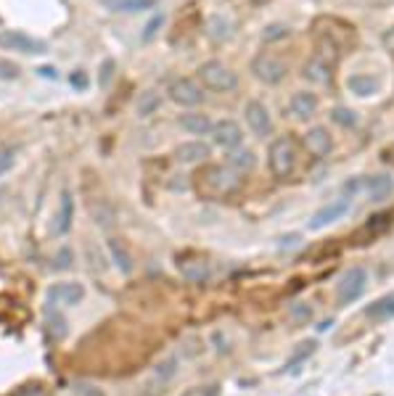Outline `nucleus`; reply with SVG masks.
<instances>
[{"label":"nucleus","instance_id":"obj_1","mask_svg":"<svg viewBox=\"0 0 394 396\" xmlns=\"http://www.w3.org/2000/svg\"><path fill=\"white\" fill-rule=\"evenodd\" d=\"M238 185H241V177L230 172L227 167H217V164L198 169L196 175V191L207 198H227L230 193H236Z\"/></svg>","mask_w":394,"mask_h":396},{"label":"nucleus","instance_id":"obj_2","mask_svg":"<svg viewBox=\"0 0 394 396\" xmlns=\"http://www.w3.org/2000/svg\"><path fill=\"white\" fill-rule=\"evenodd\" d=\"M297 143H294V138H288V135H283V138H278V140H273L270 143V148H268V164H270V172H273L275 177H288L294 169H297Z\"/></svg>","mask_w":394,"mask_h":396},{"label":"nucleus","instance_id":"obj_3","mask_svg":"<svg viewBox=\"0 0 394 396\" xmlns=\"http://www.w3.org/2000/svg\"><path fill=\"white\" fill-rule=\"evenodd\" d=\"M198 79L209 90H217V93L236 90V85H238L236 72H230L223 61H204V64L198 66Z\"/></svg>","mask_w":394,"mask_h":396},{"label":"nucleus","instance_id":"obj_4","mask_svg":"<svg viewBox=\"0 0 394 396\" xmlns=\"http://www.w3.org/2000/svg\"><path fill=\"white\" fill-rule=\"evenodd\" d=\"M365 288H368V272L363 267H349L336 283V299L339 304H352L365 294Z\"/></svg>","mask_w":394,"mask_h":396},{"label":"nucleus","instance_id":"obj_5","mask_svg":"<svg viewBox=\"0 0 394 396\" xmlns=\"http://www.w3.org/2000/svg\"><path fill=\"white\" fill-rule=\"evenodd\" d=\"M169 98L178 103V106L194 109V106H201V103H204V90H201V85H198L196 79L178 77V79L169 85Z\"/></svg>","mask_w":394,"mask_h":396},{"label":"nucleus","instance_id":"obj_6","mask_svg":"<svg viewBox=\"0 0 394 396\" xmlns=\"http://www.w3.org/2000/svg\"><path fill=\"white\" fill-rule=\"evenodd\" d=\"M252 72H254V77L262 79L265 85H278V82L286 77V64L278 59V56L259 53L257 59L252 61Z\"/></svg>","mask_w":394,"mask_h":396},{"label":"nucleus","instance_id":"obj_7","mask_svg":"<svg viewBox=\"0 0 394 396\" xmlns=\"http://www.w3.org/2000/svg\"><path fill=\"white\" fill-rule=\"evenodd\" d=\"M46 299L50 307H75L85 299V288H82V283H75V280L72 283H56L48 288Z\"/></svg>","mask_w":394,"mask_h":396},{"label":"nucleus","instance_id":"obj_8","mask_svg":"<svg viewBox=\"0 0 394 396\" xmlns=\"http://www.w3.org/2000/svg\"><path fill=\"white\" fill-rule=\"evenodd\" d=\"M243 119H246V124L252 127V132L259 135V138H265V135H270V132H273V119H270V111H268V106H265L262 101L246 103V109H243Z\"/></svg>","mask_w":394,"mask_h":396},{"label":"nucleus","instance_id":"obj_9","mask_svg":"<svg viewBox=\"0 0 394 396\" xmlns=\"http://www.w3.org/2000/svg\"><path fill=\"white\" fill-rule=\"evenodd\" d=\"M0 48H8V50H19V53H46V43L43 40H35L24 32H3L0 35Z\"/></svg>","mask_w":394,"mask_h":396},{"label":"nucleus","instance_id":"obj_10","mask_svg":"<svg viewBox=\"0 0 394 396\" xmlns=\"http://www.w3.org/2000/svg\"><path fill=\"white\" fill-rule=\"evenodd\" d=\"M331 148H334V138H331V132L326 127H312V130L304 132V151L310 156L323 159V156L331 153Z\"/></svg>","mask_w":394,"mask_h":396},{"label":"nucleus","instance_id":"obj_11","mask_svg":"<svg viewBox=\"0 0 394 396\" xmlns=\"http://www.w3.org/2000/svg\"><path fill=\"white\" fill-rule=\"evenodd\" d=\"M349 211V198H336L331 204H326L323 209H318L310 220V230H323L326 225H334L336 220H341Z\"/></svg>","mask_w":394,"mask_h":396},{"label":"nucleus","instance_id":"obj_12","mask_svg":"<svg viewBox=\"0 0 394 396\" xmlns=\"http://www.w3.org/2000/svg\"><path fill=\"white\" fill-rule=\"evenodd\" d=\"M72 220H75V198H72V193L64 191L61 193V201H59V211H56V217H53V225H50V230L53 235H66L72 230Z\"/></svg>","mask_w":394,"mask_h":396},{"label":"nucleus","instance_id":"obj_13","mask_svg":"<svg viewBox=\"0 0 394 396\" xmlns=\"http://www.w3.org/2000/svg\"><path fill=\"white\" fill-rule=\"evenodd\" d=\"M212 138L217 146L236 148V146H241V127H238L233 119H220L212 127Z\"/></svg>","mask_w":394,"mask_h":396},{"label":"nucleus","instance_id":"obj_14","mask_svg":"<svg viewBox=\"0 0 394 396\" xmlns=\"http://www.w3.org/2000/svg\"><path fill=\"white\" fill-rule=\"evenodd\" d=\"M365 193H368V198L373 201V204H384V201H389L394 193V177L392 175H373L368 177V182H365Z\"/></svg>","mask_w":394,"mask_h":396},{"label":"nucleus","instance_id":"obj_15","mask_svg":"<svg viewBox=\"0 0 394 396\" xmlns=\"http://www.w3.org/2000/svg\"><path fill=\"white\" fill-rule=\"evenodd\" d=\"M288 111H291L297 119L315 117V111H318V95H315V93H310V90H299V93H294V95H291V101H288Z\"/></svg>","mask_w":394,"mask_h":396},{"label":"nucleus","instance_id":"obj_16","mask_svg":"<svg viewBox=\"0 0 394 396\" xmlns=\"http://www.w3.org/2000/svg\"><path fill=\"white\" fill-rule=\"evenodd\" d=\"M347 88L357 98H373L381 90V82L373 74H352V77H347Z\"/></svg>","mask_w":394,"mask_h":396},{"label":"nucleus","instance_id":"obj_17","mask_svg":"<svg viewBox=\"0 0 394 396\" xmlns=\"http://www.w3.org/2000/svg\"><path fill=\"white\" fill-rule=\"evenodd\" d=\"M209 156V146L204 140H188L175 148V159L182 164H198Z\"/></svg>","mask_w":394,"mask_h":396},{"label":"nucleus","instance_id":"obj_18","mask_svg":"<svg viewBox=\"0 0 394 396\" xmlns=\"http://www.w3.org/2000/svg\"><path fill=\"white\" fill-rule=\"evenodd\" d=\"M106 246H109V254H111L114 264L120 267L122 272H124V275H127V272H133V254H130V249L122 243L120 238H109Z\"/></svg>","mask_w":394,"mask_h":396},{"label":"nucleus","instance_id":"obj_19","mask_svg":"<svg viewBox=\"0 0 394 396\" xmlns=\"http://www.w3.org/2000/svg\"><path fill=\"white\" fill-rule=\"evenodd\" d=\"M365 317H368V320H376V323H384V320L394 317V294L381 296L379 301L368 304V307H365Z\"/></svg>","mask_w":394,"mask_h":396},{"label":"nucleus","instance_id":"obj_20","mask_svg":"<svg viewBox=\"0 0 394 396\" xmlns=\"http://www.w3.org/2000/svg\"><path fill=\"white\" fill-rule=\"evenodd\" d=\"M178 124H180L185 132H191V135H209L214 127L207 114H182V117L178 119Z\"/></svg>","mask_w":394,"mask_h":396},{"label":"nucleus","instance_id":"obj_21","mask_svg":"<svg viewBox=\"0 0 394 396\" xmlns=\"http://www.w3.org/2000/svg\"><path fill=\"white\" fill-rule=\"evenodd\" d=\"M331 64L328 61H323L320 56H312V59L307 61V66H304V77L307 79H312V82H331Z\"/></svg>","mask_w":394,"mask_h":396},{"label":"nucleus","instance_id":"obj_22","mask_svg":"<svg viewBox=\"0 0 394 396\" xmlns=\"http://www.w3.org/2000/svg\"><path fill=\"white\" fill-rule=\"evenodd\" d=\"M159 106H162V95H159L153 88L138 93V98H135L138 117H151V114H156V109H159Z\"/></svg>","mask_w":394,"mask_h":396},{"label":"nucleus","instance_id":"obj_23","mask_svg":"<svg viewBox=\"0 0 394 396\" xmlns=\"http://www.w3.org/2000/svg\"><path fill=\"white\" fill-rule=\"evenodd\" d=\"M178 365H180V359H178L175 354H169V357H165L162 362H156V367H153L151 381L156 383V386H162V383L172 381V378H175V373H178Z\"/></svg>","mask_w":394,"mask_h":396},{"label":"nucleus","instance_id":"obj_24","mask_svg":"<svg viewBox=\"0 0 394 396\" xmlns=\"http://www.w3.org/2000/svg\"><path fill=\"white\" fill-rule=\"evenodd\" d=\"M227 164L236 169V172H249L254 164H257V156H254V151H249V148H236V151H230V156H227Z\"/></svg>","mask_w":394,"mask_h":396},{"label":"nucleus","instance_id":"obj_25","mask_svg":"<svg viewBox=\"0 0 394 396\" xmlns=\"http://www.w3.org/2000/svg\"><path fill=\"white\" fill-rule=\"evenodd\" d=\"M180 272L191 280V283H204V280L209 278L207 262H180Z\"/></svg>","mask_w":394,"mask_h":396},{"label":"nucleus","instance_id":"obj_26","mask_svg":"<svg viewBox=\"0 0 394 396\" xmlns=\"http://www.w3.org/2000/svg\"><path fill=\"white\" fill-rule=\"evenodd\" d=\"M209 35H212L214 40H225L227 35H230V21H227L225 16H212L209 19Z\"/></svg>","mask_w":394,"mask_h":396},{"label":"nucleus","instance_id":"obj_27","mask_svg":"<svg viewBox=\"0 0 394 396\" xmlns=\"http://www.w3.org/2000/svg\"><path fill=\"white\" fill-rule=\"evenodd\" d=\"M331 119H334L336 124H341V127H355V124H357L355 111H352V109H344V106H336L334 111H331Z\"/></svg>","mask_w":394,"mask_h":396},{"label":"nucleus","instance_id":"obj_28","mask_svg":"<svg viewBox=\"0 0 394 396\" xmlns=\"http://www.w3.org/2000/svg\"><path fill=\"white\" fill-rule=\"evenodd\" d=\"M153 6H156V0H117L114 3L117 11H146Z\"/></svg>","mask_w":394,"mask_h":396},{"label":"nucleus","instance_id":"obj_29","mask_svg":"<svg viewBox=\"0 0 394 396\" xmlns=\"http://www.w3.org/2000/svg\"><path fill=\"white\" fill-rule=\"evenodd\" d=\"M291 320L299 325L310 323V320H312V307H310L307 301H304V304H294V307H291Z\"/></svg>","mask_w":394,"mask_h":396},{"label":"nucleus","instance_id":"obj_30","mask_svg":"<svg viewBox=\"0 0 394 396\" xmlns=\"http://www.w3.org/2000/svg\"><path fill=\"white\" fill-rule=\"evenodd\" d=\"M91 211L95 214V217H98V225H101V227H106L109 222L114 220V211H111L106 204H95V206L91 204Z\"/></svg>","mask_w":394,"mask_h":396},{"label":"nucleus","instance_id":"obj_31","mask_svg":"<svg viewBox=\"0 0 394 396\" xmlns=\"http://www.w3.org/2000/svg\"><path fill=\"white\" fill-rule=\"evenodd\" d=\"M16 77H19V66L14 61L0 59V79H16Z\"/></svg>","mask_w":394,"mask_h":396},{"label":"nucleus","instance_id":"obj_32","mask_svg":"<svg viewBox=\"0 0 394 396\" xmlns=\"http://www.w3.org/2000/svg\"><path fill=\"white\" fill-rule=\"evenodd\" d=\"M182 396H220V386H196V388H188Z\"/></svg>","mask_w":394,"mask_h":396},{"label":"nucleus","instance_id":"obj_33","mask_svg":"<svg viewBox=\"0 0 394 396\" xmlns=\"http://www.w3.org/2000/svg\"><path fill=\"white\" fill-rule=\"evenodd\" d=\"M117 69V64L111 59H106L104 64H101V77H98V82H101V88H106L109 85V79H111V72Z\"/></svg>","mask_w":394,"mask_h":396},{"label":"nucleus","instance_id":"obj_34","mask_svg":"<svg viewBox=\"0 0 394 396\" xmlns=\"http://www.w3.org/2000/svg\"><path fill=\"white\" fill-rule=\"evenodd\" d=\"M283 35H286V27H281V24H270L268 30L262 32V40H268V43H270V40H278V37H283Z\"/></svg>","mask_w":394,"mask_h":396},{"label":"nucleus","instance_id":"obj_35","mask_svg":"<svg viewBox=\"0 0 394 396\" xmlns=\"http://www.w3.org/2000/svg\"><path fill=\"white\" fill-rule=\"evenodd\" d=\"M11 164H14V151H3L0 153V175H6L11 169Z\"/></svg>","mask_w":394,"mask_h":396},{"label":"nucleus","instance_id":"obj_36","mask_svg":"<svg viewBox=\"0 0 394 396\" xmlns=\"http://www.w3.org/2000/svg\"><path fill=\"white\" fill-rule=\"evenodd\" d=\"M162 21H165L162 16H156V19H151V21H149V27H146V32H143V40H151L153 32H156V30H159V27H162Z\"/></svg>","mask_w":394,"mask_h":396},{"label":"nucleus","instance_id":"obj_37","mask_svg":"<svg viewBox=\"0 0 394 396\" xmlns=\"http://www.w3.org/2000/svg\"><path fill=\"white\" fill-rule=\"evenodd\" d=\"M381 43L386 45L389 50H394V27H392V30H386V32H384V37H381Z\"/></svg>","mask_w":394,"mask_h":396},{"label":"nucleus","instance_id":"obj_38","mask_svg":"<svg viewBox=\"0 0 394 396\" xmlns=\"http://www.w3.org/2000/svg\"><path fill=\"white\" fill-rule=\"evenodd\" d=\"M297 243H299V235H286V238L281 241L283 249H291V246H297Z\"/></svg>","mask_w":394,"mask_h":396},{"label":"nucleus","instance_id":"obj_39","mask_svg":"<svg viewBox=\"0 0 394 396\" xmlns=\"http://www.w3.org/2000/svg\"><path fill=\"white\" fill-rule=\"evenodd\" d=\"M69 259H72V251L64 249V251L59 254V264H56V267H66V264H69Z\"/></svg>","mask_w":394,"mask_h":396},{"label":"nucleus","instance_id":"obj_40","mask_svg":"<svg viewBox=\"0 0 394 396\" xmlns=\"http://www.w3.org/2000/svg\"><path fill=\"white\" fill-rule=\"evenodd\" d=\"M243 6H249V8H262L265 3H270V0H241Z\"/></svg>","mask_w":394,"mask_h":396},{"label":"nucleus","instance_id":"obj_41","mask_svg":"<svg viewBox=\"0 0 394 396\" xmlns=\"http://www.w3.org/2000/svg\"><path fill=\"white\" fill-rule=\"evenodd\" d=\"M40 74H43V77H50V79H53V77H56V69H53V66H43V69H40Z\"/></svg>","mask_w":394,"mask_h":396},{"label":"nucleus","instance_id":"obj_42","mask_svg":"<svg viewBox=\"0 0 394 396\" xmlns=\"http://www.w3.org/2000/svg\"><path fill=\"white\" fill-rule=\"evenodd\" d=\"M72 82H75L77 88H82V85H85V74H75V77H72Z\"/></svg>","mask_w":394,"mask_h":396}]
</instances>
